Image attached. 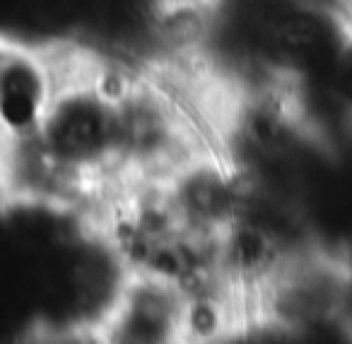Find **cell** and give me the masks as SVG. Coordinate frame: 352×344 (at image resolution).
I'll return each mask as SVG.
<instances>
[{"instance_id": "obj_1", "label": "cell", "mask_w": 352, "mask_h": 344, "mask_svg": "<svg viewBox=\"0 0 352 344\" xmlns=\"http://www.w3.org/2000/svg\"><path fill=\"white\" fill-rule=\"evenodd\" d=\"M198 303L182 284L133 270L118 303L89 344H198Z\"/></svg>"}, {"instance_id": "obj_4", "label": "cell", "mask_w": 352, "mask_h": 344, "mask_svg": "<svg viewBox=\"0 0 352 344\" xmlns=\"http://www.w3.org/2000/svg\"><path fill=\"white\" fill-rule=\"evenodd\" d=\"M331 92L352 121V32L331 70Z\"/></svg>"}, {"instance_id": "obj_2", "label": "cell", "mask_w": 352, "mask_h": 344, "mask_svg": "<svg viewBox=\"0 0 352 344\" xmlns=\"http://www.w3.org/2000/svg\"><path fill=\"white\" fill-rule=\"evenodd\" d=\"M198 344H352V313L265 299L246 313H222Z\"/></svg>"}, {"instance_id": "obj_5", "label": "cell", "mask_w": 352, "mask_h": 344, "mask_svg": "<svg viewBox=\"0 0 352 344\" xmlns=\"http://www.w3.org/2000/svg\"><path fill=\"white\" fill-rule=\"evenodd\" d=\"M0 150H3V137H0Z\"/></svg>"}, {"instance_id": "obj_3", "label": "cell", "mask_w": 352, "mask_h": 344, "mask_svg": "<svg viewBox=\"0 0 352 344\" xmlns=\"http://www.w3.org/2000/svg\"><path fill=\"white\" fill-rule=\"evenodd\" d=\"M58 87L54 68L39 51L0 44V137L25 140L39 130Z\"/></svg>"}]
</instances>
